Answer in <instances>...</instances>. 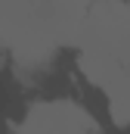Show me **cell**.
Returning a JSON list of instances; mask_svg holds the SVG:
<instances>
[{"instance_id": "4", "label": "cell", "mask_w": 130, "mask_h": 134, "mask_svg": "<svg viewBox=\"0 0 130 134\" xmlns=\"http://www.w3.org/2000/svg\"><path fill=\"white\" fill-rule=\"evenodd\" d=\"M124 3H130V0H124Z\"/></svg>"}, {"instance_id": "2", "label": "cell", "mask_w": 130, "mask_h": 134, "mask_svg": "<svg viewBox=\"0 0 130 134\" xmlns=\"http://www.w3.org/2000/svg\"><path fill=\"white\" fill-rule=\"evenodd\" d=\"M93 0H0V47L22 66L50 63L77 41Z\"/></svg>"}, {"instance_id": "3", "label": "cell", "mask_w": 130, "mask_h": 134, "mask_svg": "<svg viewBox=\"0 0 130 134\" xmlns=\"http://www.w3.org/2000/svg\"><path fill=\"white\" fill-rule=\"evenodd\" d=\"M12 134H99V125L74 100H43L28 106Z\"/></svg>"}, {"instance_id": "1", "label": "cell", "mask_w": 130, "mask_h": 134, "mask_svg": "<svg viewBox=\"0 0 130 134\" xmlns=\"http://www.w3.org/2000/svg\"><path fill=\"white\" fill-rule=\"evenodd\" d=\"M77 66L108 100L118 125H130V3L93 0L77 31Z\"/></svg>"}]
</instances>
